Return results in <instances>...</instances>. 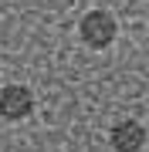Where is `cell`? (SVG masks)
Instances as JSON below:
<instances>
[{
  "mask_svg": "<svg viewBox=\"0 0 149 152\" xmlns=\"http://www.w3.org/2000/svg\"><path fill=\"white\" fill-rule=\"evenodd\" d=\"M115 34H119V20L109 10H102V7L85 10L81 20H78V37H81L85 48H92V51H105L115 41Z\"/></svg>",
  "mask_w": 149,
  "mask_h": 152,
  "instance_id": "1",
  "label": "cell"
},
{
  "mask_svg": "<svg viewBox=\"0 0 149 152\" xmlns=\"http://www.w3.org/2000/svg\"><path fill=\"white\" fill-rule=\"evenodd\" d=\"M34 112V91L27 85H4L0 88V118L27 122Z\"/></svg>",
  "mask_w": 149,
  "mask_h": 152,
  "instance_id": "2",
  "label": "cell"
},
{
  "mask_svg": "<svg viewBox=\"0 0 149 152\" xmlns=\"http://www.w3.org/2000/svg\"><path fill=\"white\" fill-rule=\"evenodd\" d=\"M146 139H149L146 125L136 122V118H122V122L112 125V132H109V145L115 152H142Z\"/></svg>",
  "mask_w": 149,
  "mask_h": 152,
  "instance_id": "3",
  "label": "cell"
}]
</instances>
